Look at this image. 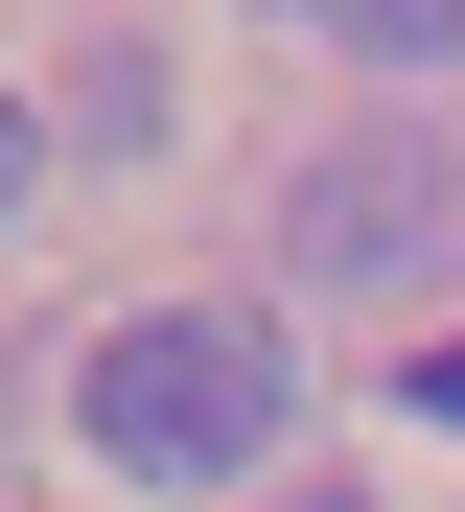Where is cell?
I'll list each match as a JSON object with an SVG mask.
<instances>
[{
    "label": "cell",
    "mask_w": 465,
    "mask_h": 512,
    "mask_svg": "<svg viewBox=\"0 0 465 512\" xmlns=\"http://www.w3.org/2000/svg\"><path fill=\"white\" fill-rule=\"evenodd\" d=\"M279 419H303V350L256 303H117L70 350V443L117 489H233V466H279Z\"/></svg>",
    "instance_id": "obj_1"
},
{
    "label": "cell",
    "mask_w": 465,
    "mask_h": 512,
    "mask_svg": "<svg viewBox=\"0 0 465 512\" xmlns=\"http://www.w3.org/2000/svg\"><path fill=\"white\" fill-rule=\"evenodd\" d=\"M442 256V163H303V280H396Z\"/></svg>",
    "instance_id": "obj_2"
},
{
    "label": "cell",
    "mask_w": 465,
    "mask_h": 512,
    "mask_svg": "<svg viewBox=\"0 0 465 512\" xmlns=\"http://www.w3.org/2000/svg\"><path fill=\"white\" fill-rule=\"evenodd\" d=\"M279 24H326V47H372V70H442L465 0H279Z\"/></svg>",
    "instance_id": "obj_3"
},
{
    "label": "cell",
    "mask_w": 465,
    "mask_h": 512,
    "mask_svg": "<svg viewBox=\"0 0 465 512\" xmlns=\"http://www.w3.org/2000/svg\"><path fill=\"white\" fill-rule=\"evenodd\" d=\"M24 163H47V140H24V94H0V210H24Z\"/></svg>",
    "instance_id": "obj_4"
},
{
    "label": "cell",
    "mask_w": 465,
    "mask_h": 512,
    "mask_svg": "<svg viewBox=\"0 0 465 512\" xmlns=\"http://www.w3.org/2000/svg\"><path fill=\"white\" fill-rule=\"evenodd\" d=\"M419 419H465V350H419Z\"/></svg>",
    "instance_id": "obj_5"
}]
</instances>
